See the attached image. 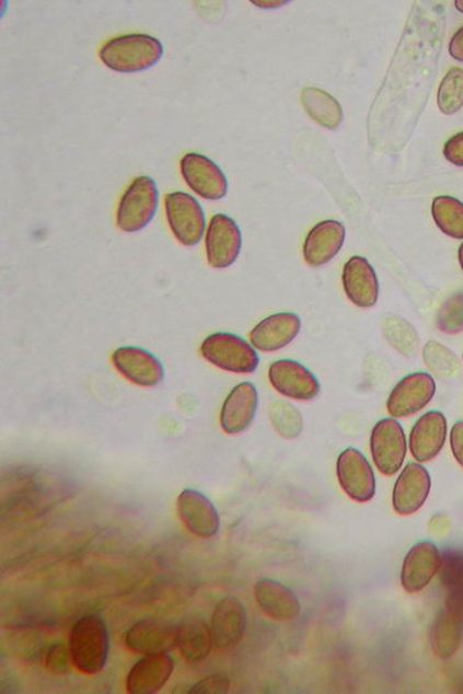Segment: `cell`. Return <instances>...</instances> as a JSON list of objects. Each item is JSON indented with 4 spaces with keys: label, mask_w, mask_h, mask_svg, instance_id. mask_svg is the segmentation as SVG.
Segmentation results:
<instances>
[{
    "label": "cell",
    "mask_w": 463,
    "mask_h": 694,
    "mask_svg": "<svg viewBox=\"0 0 463 694\" xmlns=\"http://www.w3.org/2000/svg\"><path fill=\"white\" fill-rule=\"evenodd\" d=\"M101 60L119 73H138L158 65L163 56L159 38L148 34H128L112 38L101 48Z\"/></svg>",
    "instance_id": "cell-1"
},
{
    "label": "cell",
    "mask_w": 463,
    "mask_h": 694,
    "mask_svg": "<svg viewBox=\"0 0 463 694\" xmlns=\"http://www.w3.org/2000/svg\"><path fill=\"white\" fill-rule=\"evenodd\" d=\"M70 650L74 667L82 673L94 674L104 669L109 653V634L101 615H85L74 624Z\"/></svg>",
    "instance_id": "cell-2"
},
{
    "label": "cell",
    "mask_w": 463,
    "mask_h": 694,
    "mask_svg": "<svg viewBox=\"0 0 463 694\" xmlns=\"http://www.w3.org/2000/svg\"><path fill=\"white\" fill-rule=\"evenodd\" d=\"M200 354L216 368L233 373H254L259 365L255 347L231 333L209 335L200 346Z\"/></svg>",
    "instance_id": "cell-3"
},
{
    "label": "cell",
    "mask_w": 463,
    "mask_h": 694,
    "mask_svg": "<svg viewBox=\"0 0 463 694\" xmlns=\"http://www.w3.org/2000/svg\"><path fill=\"white\" fill-rule=\"evenodd\" d=\"M159 207V188L149 176L135 178L125 190L117 211L118 227L125 233H137L147 228Z\"/></svg>",
    "instance_id": "cell-4"
},
{
    "label": "cell",
    "mask_w": 463,
    "mask_h": 694,
    "mask_svg": "<svg viewBox=\"0 0 463 694\" xmlns=\"http://www.w3.org/2000/svg\"><path fill=\"white\" fill-rule=\"evenodd\" d=\"M370 449L374 465L382 475L397 474L408 452L402 424L394 418L381 419L372 429Z\"/></svg>",
    "instance_id": "cell-5"
},
{
    "label": "cell",
    "mask_w": 463,
    "mask_h": 694,
    "mask_svg": "<svg viewBox=\"0 0 463 694\" xmlns=\"http://www.w3.org/2000/svg\"><path fill=\"white\" fill-rule=\"evenodd\" d=\"M169 225L183 246L200 243L206 230V215L199 201L186 192H173L165 198Z\"/></svg>",
    "instance_id": "cell-6"
},
{
    "label": "cell",
    "mask_w": 463,
    "mask_h": 694,
    "mask_svg": "<svg viewBox=\"0 0 463 694\" xmlns=\"http://www.w3.org/2000/svg\"><path fill=\"white\" fill-rule=\"evenodd\" d=\"M437 393V383L427 372L405 375L389 395L385 408L394 419L409 418L428 406Z\"/></svg>",
    "instance_id": "cell-7"
},
{
    "label": "cell",
    "mask_w": 463,
    "mask_h": 694,
    "mask_svg": "<svg viewBox=\"0 0 463 694\" xmlns=\"http://www.w3.org/2000/svg\"><path fill=\"white\" fill-rule=\"evenodd\" d=\"M336 476L347 496L355 502L366 504L375 495V475L360 450L349 448L342 452L336 461Z\"/></svg>",
    "instance_id": "cell-8"
},
{
    "label": "cell",
    "mask_w": 463,
    "mask_h": 694,
    "mask_svg": "<svg viewBox=\"0 0 463 694\" xmlns=\"http://www.w3.org/2000/svg\"><path fill=\"white\" fill-rule=\"evenodd\" d=\"M268 380L276 392L296 401H312L321 393V382L301 362L277 360L268 369Z\"/></svg>",
    "instance_id": "cell-9"
},
{
    "label": "cell",
    "mask_w": 463,
    "mask_h": 694,
    "mask_svg": "<svg viewBox=\"0 0 463 694\" xmlns=\"http://www.w3.org/2000/svg\"><path fill=\"white\" fill-rule=\"evenodd\" d=\"M181 172L189 188L201 198L219 200L227 196L229 183L224 172L201 153L189 152L183 157Z\"/></svg>",
    "instance_id": "cell-10"
},
{
    "label": "cell",
    "mask_w": 463,
    "mask_h": 694,
    "mask_svg": "<svg viewBox=\"0 0 463 694\" xmlns=\"http://www.w3.org/2000/svg\"><path fill=\"white\" fill-rule=\"evenodd\" d=\"M243 247V235L234 219L217 215L210 219L206 236L208 263L215 268L234 265Z\"/></svg>",
    "instance_id": "cell-11"
},
{
    "label": "cell",
    "mask_w": 463,
    "mask_h": 694,
    "mask_svg": "<svg viewBox=\"0 0 463 694\" xmlns=\"http://www.w3.org/2000/svg\"><path fill=\"white\" fill-rule=\"evenodd\" d=\"M178 625L160 618L135 623L125 634V647L135 653H167L177 647Z\"/></svg>",
    "instance_id": "cell-12"
},
{
    "label": "cell",
    "mask_w": 463,
    "mask_h": 694,
    "mask_svg": "<svg viewBox=\"0 0 463 694\" xmlns=\"http://www.w3.org/2000/svg\"><path fill=\"white\" fill-rule=\"evenodd\" d=\"M114 368L140 388H157L165 379V369L152 352L141 347L125 346L112 356Z\"/></svg>",
    "instance_id": "cell-13"
},
{
    "label": "cell",
    "mask_w": 463,
    "mask_h": 694,
    "mask_svg": "<svg viewBox=\"0 0 463 694\" xmlns=\"http://www.w3.org/2000/svg\"><path fill=\"white\" fill-rule=\"evenodd\" d=\"M177 513L188 532L199 539L215 537L220 517L213 502L197 489H185L177 499Z\"/></svg>",
    "instance_id": "cell-14"
},
{
    "label": "cell",
    "mask_w": 463,
    "mask_h": 694,
    "mask_svg": "<svg viewBox=\"0 0 463 694\" xmlns=\"http://www.w3.org/2000/svg\"><path fill=\"white\" fill-rule=\"evenodd\" d=\"M431 489L429 471L420 462L403 469L393 488V508L401 516H412L427 502Z\"/></svg>",
    "instance_id": "cell-15"
},
{
    "label": "cell",
    "mask_w": 463,
    "mask_h": 694,
    "mask_svg": "<svg viewBox=\"0 0 463 694\" xmlns=\"http://www.w3.org/2000/svg\"><path fill=\"white\" fill-rule=\"evenodd\" d=\"M247 614L243 603L235 597H225L216 606L211 618V636L215 647L220 651H230L244 638Z\"/></svg>",
    "instance_id": "cell-16"
},
{
    "label": "cell",
    "mask_w": 463,
    "mask_h": 694,
    "mask_svg": "<svg viewBox=\"0 0 463 694\" xmlns=\"http://www.w3.org/2000/svg\"><path fill=\"white\" fill-rule=\"evenodd\" d=\"M343 287L347 300L363 310L379 302L380 282L378 274L362 256H352L343 269Z\"/></svg>",
    "instance_id": "cell-17"
},
{
    "label": "cell",
    "mask_w": 463,
    "mask_h": 694,
    "mask_svg": "<svg viewBox=\"0 0 463 694\" xmlns=\"http://www.w3.org/2000/svg\"><path fill=\"white\" fill-rule=\"evenodd\" d=\"M301 329L302 321L298 314L276 313L265 317L251 331L250 342L256 350L275 352L293 343Z\"/></svg>",
    "instance_id": "cell-18"
},
{
    "label": "cell",
    "mask_w": 463,
    "mask_h": 694,
    "mask_svg": "<svg viewBox=\"0 0 463 694\" xmlns=\"http://www.w3.org/2000/svg\"><path fill=\"white\" fill-rule=\"evenodd\" d=\"M447 437V417L439 410H430L424 414L414 424L410 431L408 447L412 456L420 464L436 459L443 446H445Z\"/></svg>",
    "instance_id": "cell-19"
},
{
    "label": "cell",
    "mask_w": 463,
    "mask_h": 694,
    "mask_svg": "<svg viewBox=\"0 0 463 694\" xmlns=\"http://www.w3.org/2000/svg\"><path fill=\"white\" fill-rule=\"evenodd\" d=\"M258 392L251 382H241L231 391L220 412V426L230 436L246 431L255 420Z\"/></svg>",
    "instance_id": "cell-20"
},
{
    "label": "cell",
    "mask_w": 463,
    "mask_h": 694,
    "mask_svg": "<svg viewBox=\"0 0 463 694\" xmlns=\"http://www.w3.org/2000/svg\"><path fill=\"white\" fill-rule=\"evenodd\" d=\"M441 554L437 545L421 542L414 545L404 558L401 582L405 592L424 590L440 570Z\"/></svg>",
    "instance_id": "cell-21"
},
{
    "label": "cell",
    "mask_w": 463,
    "mask_h": 694,
    "mask_svg": "<svg viewBox=\"0 0 463 694\" xmlns=\"http://www.w3.org/2000/svg\"><path fill=\"white\" fill-rule=\"evenodd\" d=\"M346 238V229L337 220H324L309 231L304 245L305 263L312 267L329 264L340 253Z\"/></svg>",
    "instance_id": "cell-22"
},
{
    "label": "cell",
    "mask_w": 463,
    "mask_h": 694,
    "mask_svg": "<svg viewBox=\"0 0 463 694\" xmlns=\"http://www.w3.org/2000/svg\"><path fill=\"white\" fill-rule=\"evenodd\" d=\"M255 600L259 610L274 621L292 622L301 615L302 605L296 593L273 578H262L257 581Z\"/></svg>",
    "instance_id": "cell-23"
},
{
    "label": "cell",
    "mask_w": 463,
    "mask_h": 694,
    "mask_svg": "<svg viewBox=\"0 0 463 694\" xmlns=\"http://www.w3.org/2000/svg\"><path fill=\"white\" fill-rule=\"evenodd\" d=\"M173 669L175 662L169 653L144 655L128 674L127 691L131 694L157 693L165 687Z\"/></svg>",
    "instance_id": "cell-24"
},
{
    "label": "cell",
    "mask_w": 463,
    "mask_h": 694,
    "mask_svg": "<svg viewBox=\"0 0 463 694\" xmlns=\"http://www.w3.org/2000/svg\"><path fill=\"white\" fill-rule=\"evenodd\" d=\"M213 636L207 623L198 616H188L178 625L177 647L187 662L205 661L213 648Z\"/></svg>",
    "instance_id": "cell-25"
},
{
    "label": "cell",
    "mask_w": 463,
    "mask_h": 694,
    "mask_svg": "<svg viewBox=\"0 0 463 694\" xmlns=\"http://www.w3.org/2000/svg\"><path fill=\"white\" fill-rule=\"evenodd\" d=\"M462 638L463 620L445 606L432 624L430 643L433 653L441 660L452 658L460 649Z\"/></svg>",
    "instance_id": "cell-26"
},
{
    "label": "cell",
    "mask_w": 463,
    "mask_h": 694,
    "mask_svg": "<svg viewBox=\"0 0 463 694\" xmlns=\"http://www.w3.org/2000/svg\"><path fill=\"white\" fill-rule=\"evenodd\" d=\"M439 571L448 593L445 606L463 620V548L442 552Z\"/></svg>",
    "instance_id": "cell-27"
},
{
    "label": "cell",
    "mask_w": 463,
    "mask_h": 694,
    "mask_svg": "<svg viewBox=\"0 0 463 694\" xmlns=\"http://www.w3.org/2000/svg\"><path fill=\"white\" fill-rule=\"evenodd\" d=\"M302 103L306 113L324 128L335 130L340 127L344 119L343 108L329 93L306 89L302 93Z\"/></svg>",
    "instance_id": "cell-28"
},
{
    "label": "cell",
    "mask_w": 463,
    "mask_h": 694,
    "mask_svg": "<svg viewBox=\"0 0 463 694\" xmlns=\"http://www.w3.org/2000/svg\"><path fill=\"white\" fill-rule=\"evenodd\" d=\"M433 221L443 234L463 239V204L456 198L441 196L432 201Z\"/></svg>",
    "instance_id": "cell-29"
},
{
    "label": "cell",
    "mask_w": 463,
    "mask_h": 694,
    "mask_svg": "<svg viewBox=\"0 0 463 694\" xmlns=\"http://www.w3.org/2000/svg\"><path fill=\"white\" fill-rule=\"evenodd\" d=\"M385 340L405 358H412L419 349V336L414 326L403 317L390 316L384 321Z\"/></svg>",
    "instance_id": "cell-30"
},
{
    "label": "cell",
    "mask_w": 463,
    "mask_h": 694,
    "mask_svg": "<svg viewBox=\"0 0 463 694\" xmlns=\"http://www.w3.org/2000/svg\"><path fill=\"white\" fill-rule=\"evenodd\" d=\"M269 419L278 436L283 439H296L303 431L304 423L301 412L287 402H274L269 408Z\"/></svg>",
    "instance_id": "cell-31"
},
{
    "label": "cell",
    "mask_w": 463,
    "mask_h": 694,
    "mask_svg": "<svg viewBox=\"0 0 463 694\" xmlns=\"http://www.w3.org/2000/svg\"><path fill=\"white\" fill-rule=\"evenodd\" d=\"M423 359L427 368L440 378H451L461 368L458 356L447 346L433 340L424 346Z\"/></svg>",
    "instance_id": "cell-32"
},
{
    "label": "cell",
    "mask_w": 463,
    "mask_h": 694,
    "mask_svg": "<svg viewBox=\"0 0 463 694\" xmlns=\"http://www.w3.org/2000/svg\"><path fill=\"white\" fill-rule=\"evenodd\" d=\"M439 109L443 114H455L463 107V70L453 67L442 80L438 92Z\"/></svg>",
    "instance_id": "cell-33"
},
{
    "label": "cell",
    "mask_w": 463,
    "mask_h": 694,
    "mask_svg": "<svg viewBox=\"0 0 463 694\" xmlns=\"http://www.w3.org/2000/svg\"><path fill=\"white\" fill-rule=\"evenodd\" d=\"M437 327L441 333L449 335L463 332V289L452 293L442 303L437 315Z\"/></svg>",
    "instance_id": "cell-34"
},
{
    "label": "cell",
    "mask_w": 463,
    "mask_h": 694,
    "mask_svg": "<svg viewBox=\"0 0 463 694\" xmlns=\"http://www.w3.org/2000/svg\"><path fill=\"white\" fill-rule=\"evenodd\" d=\"M73 663L70 648L62 643H55L45 655V664L48 671L54 674H66L71 670Z\"/></svg>",
    "instance_id": "cell-35"
},
{
    "label": "cell",
    "mask_w": 463,
    "mask_h": 694,
    "mask_svg": "<svg viewBox=\"0 0 463 694\" xmlns=\"http://www.w3.org/2000/svg\"><path fill=\"white\" fill-rule=\"evenodd\" d=\"M230 691V680L224 674H211L200 680L193 686L188 693L190 694H223Z\"/></svg>",
    "instance_id": "cell-36"
},
{
    "label": "cell",
    "mask_w": 463,
    "mask_h": 694,
    "mask_svg": "<svg viewBox=\"0 0 463 694\" xmlns=\"http://www.w3.org/2000/svg\"><path fill=\"white\" fill-rule=\"evenodd\" d=\"M443 157L453 165L463 167V131L452 137L443 148Z\"/></svg>",
    "instance_id": "cell-37"
},
{
    "label": "cell",
    "mask_w": 463,
    "mask_h": 694,
    "mask_svg": "<svg viewBox=\"0 0 463 694\" xmlns=\"http://www.w3.org/2000/svg\"><path fill=\"white\" fill-rule=\"evenodd\" d=\"M450 446L453 456H455L460 466L463 467V420L458 421L455 426L452 427Z\"/></svg>",
    "instance_id": "cell-38"
},
{
    "label": "cell",
    "mask_w": 463,
    "mask_h": 694,
    "mask_svg": "<svg viewBox=\"0 0 463 694\" xmlns=\"http://www.w3.org/2000/svg\"><path fill=\"white\" fill-rule=\"evenodd\" d=\"M449 51L453 59L463 62V26L452 36Z\"/></svg>",
    "instance_id": "cell-39"
},
{
    "label": "cell",
    "mask_w": 463,
    "mask_h": 694,
    "mask_svg": "<svg viewBox=\"0 0 463 694\" xmlns=\"http://www.w3.org/2000/svg\"><path fill=\"white\" fill-rule=\"evenodd\" d=\"M255 5L262 7V8H276V7H281L283 4H286V2L283 3H278V2H273V3H264V2H254Z\"/></svg>",
    "instance_id": "cell-40"
},
{
    "label": "cell",
    "mask_w": 463,
    "mask_h": 694,
    "mask_svg": "<svg viewBox=\"0 0 463 694\" xmlns=\"http://www.w3.org/2000/svg\"><path fill=\"white\" fill-rule=\"evenodd\" d=\"M459 263L463 271V243L461 244L459 248Z\"/></svg>",
    "instance_id": "cell-41"
},
{
    "label": "cell",
    "mask_w": 463,
    "mask_h": 694,
    "mask_svg": "<svg viewBox=\"0 0 463 694\" xmlns=\"http://www.w3.org/2000/svg\"><path fill=\"white\" fill-rule=\"evenodd\" d=\"M455 5H456V8L459 9V11H460L461 13H463V0H461V2H456V4H455Z\"/></svg>",
    "instance_id": "cell-42"
}]
</instances>
